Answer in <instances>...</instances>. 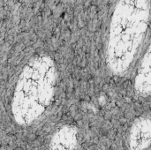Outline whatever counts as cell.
<instances>
[{
  "instance_id": "6da1fadb",
  "label": "cell",
  "mask_w": 151,
  "mask_h": 150,
  "mask_svg": "<svg viewBox=\"0 0 151 150\" xmlns=\"http://www.w3.org/2000/svg\"><path fill=\"white\" fill-rule=\"evenodd\" d=\"M149 0H119L110 23L105 60L109 69L124 74L134 61L149 27Z\"/></svg>"
},
{
  "instance_id": "277c9868",
  "label": "cell",
  "mask_w": 151,
  "mask_h": 150,
  "mask_svg": "<svg viewBox=\"0 0 151 150\" xmlns=\"http://www.w3.org/2000/svg\"><path fill=\"white\" fill-rule=\"evenodd\" d=\"M150 48H148L135 77L134 88L136 93L143 97L149 96L151 90Z\"/></svg>"
},
{
  "instance_id": "3957f363",
  "label": "cell",
  "mask_w": 151,
  "mask_h": 150,
  "mask_svg": "<svg viewBox=\"0 0 151 150\" xmlns=\"http://www.w3.org/2000/svg\"><path fill=\"white\" fill-rule=\"evenodd\" d=\"M151 139V122L149 118H137L130 130L128 147L129 150H146Z\"/></svg>"
},
{
  "instance_id": "5b68a950",
  "label": "cell",
  "mask_w": 151,
  "mask_h": 150,
  "mask_svg": "<svg viewBox=\"0 0 151 150\" xmlns=\"http://www.w3.org/2000/svg\"><path fill=\"white\" fill-rule=\"evenodd\" d=\"M76 147L77 129L73 126H64L52 136L50 150H75Z\"/></svg>"
},
{
  "instance_id": "7a4b0ae2",
  "label": "cell",
  "mask_w": 151,
  "mask_h": 150,
  "mask_svg": "<svg viewBox=\"0 0 151 150\" xmlns=\"http://www.w3.org/2000/svg\"><path fill=\"white\" fill-rule=\"evenodd\" d=\"M54 61L48 56L31 59L23 68L14 90L12 111L15 121L28 126L50 104L56 88Z\"/></svg>"
}]
</instances>
